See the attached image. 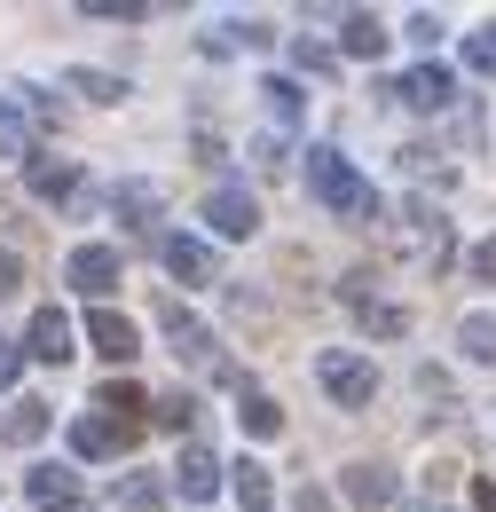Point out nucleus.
<instances>
[{
	"mask_svg": "<svg viewBox=\"0 0 496 512\" xmlns=\"http://www.w3.org/2000/svg\"><path fill=\"white\" fill-rule=\"evenodd\" d=\"M394 253L410 260L418 276H441V268L457 260V229L441 221V205L418 197V205H402V221H394Z\"/></svg>",
	"mask_w": 496,
	"mask_h": 512,
	"instance_id": "nucleus-1",
	"label": "nucleus"
},
{
	"mask_svg": "<svg viewBox=\"0 0 496 512\" xmlns=\"http://www.w3.org/2000/svg\"><path fill=\"white\" fill-rule=\"evenodd\" d=\"M308 190H315V205H331V213H355V221H378V197H371V182L331 150V142H315L308 150Z\"/></svg>",
	"mask_w": 496,
	"mask_h": 512,
	"instance_id": "nucleus-2",
	"label": "nucleus"
},
{
	"mask_svg": "<svg viewBox=\"0 0 496 512\" xmlns=\"http://www.w3.org/2000/svg\"><path fill=\"white\" fill-rule=\"evenodd\" d=\"M315 379H323V394H331L339 410H371V394H378V371L363 355H347V347H323V355H315Z\"/></svg>",
	"mask_w": 496,
	"mask_h": 512,
	"instance_id": "nucleus-3",
	"label": "nucleus"
},
{
	"mask_svg": "<svg viewBox=\"0 0 496 512\" xmlns=\"http://www.w3.org/2000/svg\"><path fill=\"white\" fill-rule=\"evenodd\" d=\"M339 292H347V308L363 316V331H378V339H402V331H410V316H402L394 300H371V276H363V268H355Z\"/></svg>",
	"mask_w": 496,
	"mask_h": 512,
	"instance_id": "nucleus-4",
	"label": "nucleus"
},
{
	"mask_svg": "<svg viewBox=\"0 0 496 512\" xmlns=\"http://www.w3.org/2000/svg\"><path fill=\"white\" fill-rule=\"evenodd\" d=\"M63 284H79L87 300H103V292L119 284V253H111V245H79V253L63 260Z\"/></svg>",
	"mask_w": 496,
	"mask_h": 512,
	"instance_id": "nucleus-5",
	"label": "nucleus"
},
{
	"mask_svg": "<svg viewBox=\"0 0 496 512\" xmlns=\"http://www.w3.org/2000/svg\"><path fill=\"white\" fill-rule=\"evenodd\" d=\"M87 339H95V355H103L111 371H119V363H134V355H142V339H134V323H126L119 308H95V316H87Z\"/></svg>",
	"mask_w": 496,
	"mask_h": 512,
	"instance_id": "nucleus-6",
	"label": "nucleus"
},
{
	"mask_svg": "<svg viewBox=\"0 0 496 512\" xmlns=\"http://www.w3.org/2000/svg\"><path fill=\"white\" fill-rule=\"evenodd\" d=\"M158 253H166V276H182V284H221V260L205 237H166Z\"/></svg>",
	"mask_w": 496,
	"mask_h": 512,
	"instance_id": "nucleus-7",
	"label": "nucleus"
},
{
	"mask_svg": "<svg viewBox=\"0 0 496 512\" xmlns=\"http://www.w3.org/2000/svg\"><path fill=\"white\" fill-rule=\"evenodd\" d=\"M158 323H166V339H174V355H182V363H213V331L189 316L182 300H158Z\"/></svg>",
	"mask_w": 496,
	"mask_h": 512,
	"instance_id": "nucleus-8",
	"label": "nucleus"
},
{
	"mask_svg": "<svg viewBox=\"0 0 496 512\" xmlns=\"http://www.w3.org/2000/svg\"><path fill=\"white\" fill-rule=\"evenodd\" d=\"M394 95H402L410 111H449V103H457V79H449V64H418Z\"/></svg>",
	"mask_w": 496,
	"mask_h": 512,
	"instance_id": "nucleus-9",
	"label": "nucleus"
},
{
	"mask_svg": "<svg viewBox=\"0 0 496 512\" xmlns=\"http://www.w3.org/2000/svg\"><path fill=\"white\" fill-rule=\"evenodd\" d=\"M142 442V426H111V418H71V449L79 457H119Z\"/></svg>",
	"mask_w": 496,
	"mask_h": 512,
	"instance_id": "nucleus-10",
	"label": "nucleus"
},
{
	"mask_svg": "<svg viewBox=\"0 0 496 512\" xmlns=\"http://www.w3.org/2000/svg\"><path fill=\"white\" fill-rule=\"evenodd\" d=\"M24 489H32V505H40V512H71V505H79V473H71V465H32Z\"/></svg>",
	"mask_w": 496,
	"mask_h": 512,
	"instance_id": "nucleus-11",
	"label": "nucleus"
},
{
	"mask_svg": "<svg viewBox=\"0 0 496 512\" xmlns=\"http://www.w3.org/2000/svg\"><path fill=\"white\" fill-rule=\"evenodd\" d=\"M205 221H213L221 237H252V229H260V205H252V190H213L205 197Z\"/></svg>",
	"mask_w": 496,
	"mask_h": 512,
	"instance_id": "nucleus-12",
	"label": "nucleus"
},
{
	"mask_svg": "<svg viewBox=\"0 0 496 512\" xmlns=\"http://www.w3.org/2000/svg\"><path fill=\"white\" fill-rule=\"evenodd\" d=\"M174 489H182L189 505H205V497L221 489V457H213V449H197V442H189V449H182V465H174Z\"/></svg>",
	"mask_w": 496,
	"mask_h": 512,
	"instance_id": "nucleus-13",
	"label": "nucleus"
},
{
	"mask_svg": "<svg viewBox=\"0 0 496 512\" xmlns=\"http://www.w3.org/2000/svg\"><path fill=\"white\" fill-rule=\"evenodd\" d=\"M24 355H40V363H71V316H63V308H40V316H32V339H24Z\"/></svg>",
	"mask_w": 496,
	"mask_h": 512,
	"instance_id": "nucleus-14",
	"label": "nucleus"
},
{
	"mask_svg": "<svg viewBox=\"0 0 496 512\" xmlns=\"http://www.w3.org/2000/svg\"><path fill=\"white\" fill-rule=\"evenodd\" d=\"M347 505H394L402 497V481H394V465H347Z\"/></svg>",
	"mask_w": 496,
	"mask_h": 512,
	"instance_id": "nucleus-15",
	"label": "nucleus"
},
{
	"mask_svg": "<svg viewBox=\"0 0 496 512\" xmlns=\"http://www.w3.org/2000/svg\"><path fill=\"white\" fill-rule=\"evenodd\" d=\"M95 410L111 418V426H142V410H150V394L134 379H111V386H95Z\"/></svg>",
	"mask_w": 496,
	"mask_h": 512,
	"instance_id": "nucleus-16",
	"label": "nucleus"
},
{
	"mask_svg": "<svg viewBox=\"0 0 496 512\" xmlns=\"http://www.w3.org/2000/svg\"><path fill=\"white\" fill-rule=\"evenodd\" d=\"M24 182H32V197H79V166H71V158H32V166H24Z\"/></svg>",
	"mask_w": 496,
	"mask_h": 512,
	"instance_id": "nucleus-17",
	"label": "nucleus"
},
{
	"mask_svg": "<svg viewBox=\"0 0 496 512\" xmlns=\"http://www.w3.org/2000/svg\"><path fill=\"white\" fill-rule=\"evenodd\" d=\"M111 205H119V221H126V229H150L166 197H158V182H119V190H111Z\"/></svg>",
	"mask_w": 496,
	"mask_h": 512,
	"instance_id": "nucleus-18",
	"label": "nucleus"
},
{
	"mask_svg": "<svg viewBox=\"0 0 496 512\" xmlns=\"http://www.w3.org/2000/svg\"><path fill=\"white\" fill-rule=\"evenodd\" d=\"M111 505L119 512H158L166 505V481H158V473H126L119 489H111Z\"/></svg>",
	"mask_w": 496,
	"mask_h": 512,
	"instance_id": "nucleus-19",
	"label": "nucleus"
},
{
	"mask_svg": "<svg viewBox=\"0 0 496 512\" xmlns=\"http://www.w3.org/2000/svg\"><path fill=\"white\" fill-rule=\"evenodd\" d=\"M0 158H24V166L40 158V142H32V119H24L16 103H0Z\"/></svg>",
	"mask_w": 496,
	"mask_h": 512,
	"instance_id": "nucleus-20",
	"label": "nucleus"
},
{
	"mask_svg": "<svg viewBox=\"0 0 496 512\" xmlns=\"http://www.w3.org/2000/svg\"><path fill=\"white\" fill-rule=\"evenodd\" d=\"M0 434H8V442H16V449H32V442H40V434H48V402H32V394H24V402L8 410V426H0Z\"/></svg>",
	"mask_w": 496,
	"mask_h": 512,
	"instance_id": "nucleus-21",
	"label": "nucleus"
},
{
	"mask_svg": "<svg viewBox=\"0 0 496 512\" xmlns=\"http://www.w3.org/2000/svg\"><path fill=\"white\" fill-rule=\"evenodd\" d=\"M339 24H347V56H378V48H386V24H378L371 8H347Z\"/></svg>",
	"mask_w": 496,
	"mask_h": 512,
	"instance_id": "nucleus-22",
	"label": "nucleus"
},
{
	"mask_svg": "<svg viewBox=\"0 0 496 512\" xmlns=\"http://www.w3.org/2000/svg\"><path fill=\"white\" fill-rule=\"evenodd\" d=\"M229 481H237V505L245 512H268V465L245 457V465H229Z\"/></svg>",
	"mask_w": 496,
	"mask_h": 512,
	"instance_id": "nucleus-23",
	"label": "nucleus"
},
{
	"mask_svg": "<svg viewBox=\"0 0 496 512\" xmlns=\"http://www.w3.org/2000/svg\"><path fill=\"white\" fill-rule=\"evenodd\" d=\"M457 347H465L473 363H496V316H465L457 323Z\"/></svg>",
	"mask_w": 496,
	"mask_h": 512,
	"instance_id": "nucleus-24",
	"label": "nucleus"
},
{
	"mask_svg": "<svg viewBox=\"0 0 496 512\" xmlns=\"http://www.w3.org/2000/svg\"><path fill=\"white\" fill-rule=\"evenodd\" d=\"M205 48H213V56H229V48H268V24H213Z\"/></svg>",
	"mask_w": 496,
	"mask_h": 512,
	"instance_id": "nucleus-25",
	"label": "nucleus"
},
{
	"mask_svg": "<svg viewBox=\"0 0 496 512\" xmlns=\"http://www.w3.org/2000/svg\"><path fill=\"white\" fill-rule=\"evenodd\" d=\"M150 418H158V426H174V434H189V426H197V394H182V386H174V394H158V402H150Z\"/></svg>",
	"mask_w": 496,
	"mask_h": 512,
	"instance_id": "nucleus-26",
	"label": "nucleus"
},
{
	"mask_svg": "<svg viewBox=\"0 0 496 512\" xmlns=\"http://www.w3.org/2000/svg\"><path fill=\"white\" fill-rule=\"evenodd\" d=\"M237 418H245V434H260V442H268V434H284V410H276L268 394H245V410H237Z\"/></svg>",
	"mask_w": 496,
	"mask_h": 512,
	"instance_id": "nucleus-27",
	"label": "nucleus"
},
{
	"mask_svg": "<svg viewBox=\"0 0 496 512\" xmlns=\"http://www.w3.org/2000/svg\"><path fill=\"white\" fill-rule=\"evenodd\" d=\"M71 95H87V103H119L126 79H111V71H71Z\"/></svg>",
	"mask_w": 496,
	"mask_h": 512,
	"instance_id": "nucleus-28",
	"label": "nucleus"
},
{
	"mask_svg": "<svg viewBox=\"0 0 496 512\" xmlns=\"http://www.w3.org/2000/svg\"><path fill=\"white\" fill-rule=\"evenodd\" d=\"M465 64H473V71H489V79H496V24L465 32Z\"/></svg>",
	"mask_w": 496,
	"mask_h": 512,
	"instance_id": "nucleus-29",
	"label": "nucleus"
},
{
	"mask_svg": "<svg viewBox=\"0 0 496 512\" xmlns=\"http://www.w3.org/2000/svg\"><path fill=\"white\" fill-rule=\"evenodd\" d=\"M260 95H268L276 119H300V87H292V79H260Z\"/></svg>",
	"mask_w": 496,
	"mask_h": 512,
	"instance_id": "nucleus-30",
	"label": "nucleus"
},
{
	"mask_svg": "<svg viewBox=\"0 0 496 512\" xmlns=\"http://www.w3.org/2000/svg\"><path fill=\"white\" fill-rule=\"evenodd\" d=\"M292 64L308 71V79H331V71H339V56H331V48H308V40H300V48H292Z\"/></svg>",
	"mask_w": 496,
	"mask_h": 512,
	"instance_id": "nucleus-31",
	"label": "nucleus"
},
{
	"mask_svg": "<svg viewBox=\"0 0 496 512\" xmlns=\"http://www.w3.org/2000/svg\"><path fill=\"white\" fill-rule=\"evenodd\" d=\"M252 166H260V174H284V142L260 134V142H252Z\"/></svg>",
	"mask_w": 496,
	"mask_h": 512,
	"instance_id": "nucleus-32",
	"label": "nucleus"
},
{
	"mask_svg": "<svg viewBox=\"0 0 496 512\" xmlns=\"http://www.w3.org/2000/svg\"><path fill=\"white\" fill-rule=\"evenodd\" d=\"M473 276H481V284H496V237H489V245H473Z\"/></svg>",
	"mask_w": 496,
	"mask_h": 512,
	"instance_id": "nucleus-33",
	"label": "nucleus"
},
{
	"mask_svg": "<svg viewBox=\"0 0 496 512\" xmlns=\"http://www.w3.org/2000/svg\"><path fill=\"white\" fill-rule=\"evenodd\" d=\"M16 284H24V260H16V253H0V300H8Z\"/></svg>",
	"mask_w": 496,
	"mask_h": 512,
	"instance_id": "nucleus-34",
	"label": "nucleus"
},
{
	"mask_svg": "<svg viewBox=\"0 0 496 512\" xmlns=\"http://www.w3.org/2000/svg\"><path fill=\"white\" fill-rule=\"evenodd\" d=\"M16 363H24V347H16V339H0V386L16 379Z\"/></svg>",
	"mask_w": 496,
	"mask_h": 512,
	"instance_id": "nucleus-35",
	"label": "nucleus"
},
{
	"mask_svg": "<svg viewBox=\"0 0 496 512\" xmlns=\"http://www.w3.org/2000/svg\"><path fill=\"white\" fill-rule=\"evenodd\" d=\"M292 512H331V497H323V489H300V497H292Z\"/></svg>",
	"mask_w": 496,
	"mask_h": 512,
	"instance_id": "nucleus-36",
	"label": "nucleus"
},
{
	"mask_svg": "<svg viewBox=\"0 0 496 512\" xmlns=\"http://www.w3.org/2000/svg\"><path fill=\"white\" fill-rule=\"evenodd\" d=\"M473 512H496V481H473Z\"/></svg>",
	"mask_w": 496,
	"mask_h": 512,
	"instance_id": "nucleus-37",
	"label": "nucleus"
},
{
	"mask_svg": "<svg viewBox=\"0 0 496 512\" xmlns=\"http://www.w3.org/2000/svg\"><path fill=\"white\" fill-rule=\"evenodd\" d=\"M402 512H441V505H402Z\"/></svg>",
	"mask_w": 496,
	"mask_h": 512,
	"instance_id": "nucleus-38",
	"label": "nucleus"
}]
</instances>
